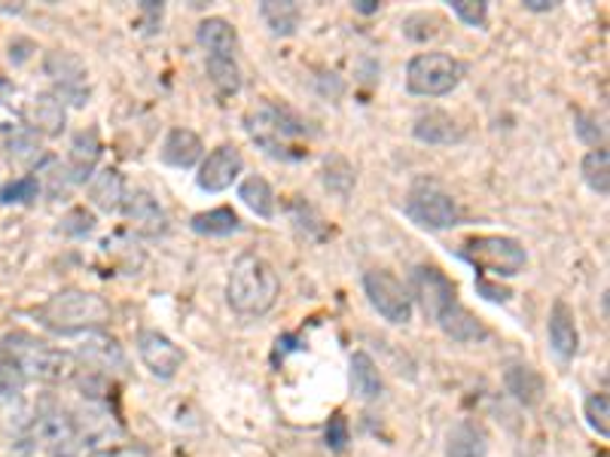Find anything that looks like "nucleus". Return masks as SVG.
Returning <instances> with one entry per match:
<instances>
[{
	"label": "nucleus",
	"mask_w": 610,
	"mask_h": 457,
	"mask_svg": "<svg viewBox=\"0 0 610 457\" xmlns=\"http://www.w3.org/2000/svg\"><path fill=\"white\" fill-rule=\"evenodd\" d=\"M281 293V281L269 263L257 254H242L232 263L230 281H226V302L232 311L244 317H263L275 309Z\"/></svg>",
	"instance_id": "1"
},
{
	"label": "nucleus",
	"mask_w": 610,
	"mask_h": 457,
	"mask_svg": "<svg viewBox=\"0 0 610 457\" xmlns=\"http://www.w3.org/2000/svg\"><path fill=\"white\" fill-rule=\"evenodd\" d=\"M586 412V421H589V427L598 433V436H610V400L608 393H592L584 405Z\"/></svg>",
	"instance_id": "34"
},
{
	"label": "nucleus",
	"mask_w": 610,
	"mask_h": 457,
	"mask_svg": "<svg viewBox=\"0 0 610 457\" xmlns=\"http://www.w3.org/2000/svg\"><path fill=\"white\" fill-rule=\"evenodd\" d=\"M546 333H550V348L556 354L562 364L574 360V354L580 348V333H577V317L565 299H556L553 309H550V323H546Z\"/></svg>",
	"instance_id": "14"
},
{
	"label": "nucleus",
	"mask_w": 610,
	"mask_h": 457,
	"mask_svg": "<svg viewBox=\"0 0 610 457\" xmlns=\"http://www.w3.org/2000/svg\"><path fill=\"white\" fill-rule=\"evenodd\" d=\"M407 214L421 228L440 232V228L458 226L462 211H458V202L440 183H434V180H419L415 187L409 189Z\"/></svg>",
	"instance_id": "6"
},
{
	"label": "nucleus",
	"mask_w": 610,
	"mask_h": 457,
	"mask_svg": "<svg viewBox=\"0 0 610 457\" xmlns=\"http://www.w3.org/2000/svg\"><path fill=\"white\" fill-rule=\"evenodd\" d=\"M34 439L41 443L43 452L53 457H80V433L74 424V415L62 412V409H46L43 415L34 421Z\"/></svg>",
	"instance_id": "9"
},
{
	"label": "nucleus",
	"mask_w": 610,
	"mask_h": 457,
	"mask_svg": "<svg viewBox=\"0 0 610 457\" xmlns=\"http://www.w3.org/2000/svg\"><path fill=\"white\" fill-rule=\"evenodd\" d=\"M503 384L513 393L515 403L529 405V409L543 403L546 381H543V376L534 366H510V369L503 372Z\"/></svg>",
	"instance_id": "21"
},
{
	"label": "nucleus",
	"mask_w": 610,
	"mask_h": 457,
	"mask_svg": "<svg viewBox=\"0 0 610 457\" xmlns=\"http://www.w3.org/2000/svg\"><path fill=\"white\" fill-rule=\"evenodd\" d=\"M89 199L96 208L101 211H122V202H125V180L117 168H101L98 175H92L89 180Z\"/></svg>",
	"instance_id": "25"
},
{
	"label": "nucleus",
	"mask_w": 610,
	"mask_h": 457,
	"mask_svg": "<svg viewBox=\"0 0 610 457\" xmlns=\"http://www.w3.org/2000/svg\"><path fill=\"white\" fill-rule=\"evenodd\" d=\"M202 137L196 135L192 129H171L165 137L159 159L171 168H192L196 161L202 159Z\"/></svg>",
	"instance_id": "20"
},
{
	"label": "nucleus",
	"mask_w": 610,
	"mask_h": 457,
	"mask_svg": "<svg viewBox=\"0 0 610 457\" xmlns=\"http://www.w3.org/2000/svg\"><path fill=\"white\" fill-rule=\"evenodd\" d=\"M462 259H467L479 271H491L498 278H513L525 269L529 254L522 244L515 238H507V235H476L462 244Z\"/></svg>",
	"instance_id": "4"
},
{
	"label": "nucleus",
	"mask_w": 610,
	"mask_h": 457,
	"mask_svg": "<svg viewBox=\"0 0 610 457\" xmlns=\"http://www.w3.org/2000/svg\"><path fill=\"white\" fill-rule=\"evenodd\" d=\"M577 135L584 137L586 144H592L596 149H605L608 129H605V122H598V116H592V113H577Z\"/></svg>",
	"instance_id": "38"
},
{
	"label": "nucleus",
	"mask_w": 610,
	"mask_h": 457,
	"mask_svg": "<svg viewBox=\"0 0 610 457\" xmlns=\"http://www.w3.org/2000/svg\"><path fill=\"white\" fill-rule=\"evenodd\" d=\"M46 74L58 82L65 98H74V104L86 101V68L77 55L53 53L46 58Z\"/></svg>",
	"instance_id": "16"
},
{
	"label": "nucleus",
	"mask_w": 610,
	"mask_h": 457,
	"mask_svg": "<svg viewBox=\"0 0 610 457\" xmlns=\"http://www.w3.org/2000/svg\"><path fill=\"white\" fill-rule=\"evenodd\" d=\"M244 168V159L239 147H232V144H220L218 149H211L208 153V159L202 161V168H199V187L204 192H223V189H230L239 175H242Z\"/></svg>",
	"instance_id": "11"
},
{
	"label": "nucleus",
	"mask_w": 610,
	"mask_h": 457,
	"mask_svg": "<svg viewBox=\"0 0 610 457\" xmlns=\"http://www.w3.org/2000/svg\"><path fill=\"white\" fill-rule=\"evenodd\" d=\"M22 384H25L22 366L15 364L10 350H3V354H0V397H15V393L22 390Z\"/></svg>",
	"instance_id": "36"
},
{
	"label": "nucleus",
	"mask_w": 610,
	"mask_h": 457,
	"mask_svg": "<svg viewBox=\"0 0 610 457\" xmlns=\"http://www.w3.org/2000/svg\"><path fill=\"white\" fill-rule=\"evenodd\" d=\"M82 354H86V360L89 364H98L101 369H122L125 366V357H122V348L117 338H108L101 336V333H89V345L82 348Z\"/></svg>",
	"instance_id": "30"
},
{
	"label": "nucleus",
	"mask_w": 610,
	"mask_h": 457,
	"mask_svg": "<svg viewBox=\"0 0 610 457\" xmlns=\"http://www.w3.org/2000/svg\"><path fill=\"white\" fill-rule=\"evenodd\" d=\"M259 19L269 25L271 34L290 37V34H297L302 10H299L293 0H263L259 3Z\"/></svg>",
	"instance_id": "26"
},
{
	"label": "nucleus",
	"mask_w": 610,
	"mask_h": 457,
	"mask_svg": "<svg viewBox=\"0 0 610 457\" xmlns=\"http://www.w3.org/2000/svg\"><path fill=\"white\" fill-rule=\"evenodd\" d=\"M324 187L336 192L340 199H348L354 187V168L342 156H326L324 161Z\"/></svg>",
	"instance_id": "33"
},
{
	"label": "nucleus",
	"mask_w": 610,
	"mask_h": 457,
	"mask_svg": "<svg viewBox=\"0 0 610 457\" xmlns=\"http://www.w3.org/2000/svg\"><path fill=\"white\" fill-rule=\"evenodd\" d=\"M62 232H65V235H74V238L92 235V232H96V216L89 214L86 208H74V211H68V216L62 220Z\"/></svg>",
	"instance_id": "39"
},
{
	"label": "nucleus",
	"mask_w": 610,
	"mask_h": 457,
	"mask_svg": "<svg viewBox=\"0 0 610 457\" xmlns=\"http://www.w3.org/2000/svg\"><path fill=\"white\" fill-rule=\"evenodd\" d=\"M41 321L55 333H92L110 321V305L89 290H62L43 305Z\"/></svg>",
	"instance_id": "2"
},
{
	"label": "nucleus",
	"mask_w": 610,
	"mask_h": 457,
	"mask_svg": "<svg viewBox=\"0 0 610 457\" xmlns=\"http://www.w3.org/2000/svg\"><path fill=\"white\" fill-rule=\"evenodd\" d=\"M239 199H242L251 211L263 220H271L275 216V189L266 177H247L242 187H239Z\"/></svg>",
	"instance_id": "29"
},
{
	"label": "nucleus",
	"mask_w": 610,
	"mask_h": 457,
	"mask_svg": "<svg viewBox=\"0 0 610 457\" xmlns=\"http://www.w3.org/2000/svg\"><path fill=\"white\" fill-rule=\"evenodd\" d=\"M412 135L419 137L421 144H434V147H446V144H458L464 137V129L448 116L446 110H424L412 125Z\"/></svg>",
	"instance_id": "18"
},
{
	"label": "nucleus",
	"mask_w": 610,
	"mask_h": 457,
	"mask_svg": "<svg viewBox=\"0 0 610 457\" xmlns=\"http://www.w3.org/2000/svg\"><path fill=\"white\" fill-rule=\"evenodd\" d=\"M98 457H149L144 448H137V445H113L108 452H101Z\"/></svg>",
	"instance_id": "43"
},
{
	"label": "nucleus",
	"mask_w": 610,
	"mask_h": 457,
	"mask_svg": "<svg viewBox=\"0 0 610 457\" xmlns=\"http://www.w3.org/2000/svg\"><path fill=\"white\" fill-rule=\"evenodd\" d=\"M354 10L364 15H373L379 13V3H376V0H354Z\"/></svg>",
	"instance_id": "45"
},
{
	"label": "nucleus",
	"mask_w": 610,
	"mask_h": 457,
	"mask_svg": "<svg viewBox=\"0 0 610 457\" xmlns=\"http://www.w3.org/2000/svg\"><path fill=\"white\" fill-rule=\"evenodd\" d=\"M244 129L254 137V144L263 147L275 159H299L293 141L306 135V122L297 120L287 108L259 104L244 116Z\"/></svg>",
	"instance_id": "3"
},
{
	"label": "nucleus",
	"mask_w": 610,
	"mask_h": 457,
	"mask_svg": "<svg viewBox=\"0 0 610 457\" xmlns=\"http://www.w3.org/2000/svg\"><path fill=\"white\" fill-rule=\"evenodd\" d=\"M98 156H101V141H98L96 129H86L80 135L74 137V147H70V180L74 183H86L92 180L96 171Z\"/></svg>",
	"instance_id": "23"
},
{
	"label": "nucleus",
	"mask_w": 610,
	"mask_h": 457,
	"mask_svg": "<svg viewBox=\"0 0 610 457\" xmlns=\"http://www.w3.org/2000/svg\"><path fill=\"white\" fill-rule=\"evenodd\" d=\"M208 77L218 86L220 94H235L242 89V68L235 58L226 55H208Z\"/></svg>",
	"instance_id": "31"
},
{
	"label": "nucleus",
	"mask_w": 610,
	"mask_h": 457,
	"mask_svg": "<svg viewBox=\"0 0 610 457\" xmlns=\"http://www.w3.org/2000/svg\"><path fill=\"white\" fill-rule=\"evenodd\" d=\"M488 433L476 421H458L446 436V457H486Z\"/></svg>",
	"instance_id": "22"
},
{
	"label": "nucleus",
	"mask_w": 610,
	"mask_h": 457,
	"mask_svg": "<svg viewBox=\"0 0 610 457\" xmlns=\"http://www.w3.org/2000/svg\"><path fill=\"white\" fill-rule=\"evenodd\" d=\"M192 232L196 235H208V238H226L232 232H239V214L232 208H211L202 214L192 216Z\"/></svg>",
	"instance_id": "28"
},
{
	"label": "nucleus",
	"mask_w": 610,
	"mask_h": 457,
	"mask_svg": "<svg viewBox=\"0 0 610 457\" xmlns=\"http://www.w3.org/2000/svg\"><path fill=\"white\" fill-rule=\"evenodd\" d=\"M434 323L448 338H455V342H483V338L488 336L483 321H479L470 309H464L462 299H455L452 305H446V309L440 311L434 317Z\"/></svg>",
	"instance_id": "17"
},
{
	"label": "nucleus",
	"mask_w": 610,
	"mask_h": 457,
	"mask_svg": "<svg viewBox=\"0 0 610 457\" xmlns=\"http://www.w3.org/2000/svg\"><path fill=\"white\" fill-rule=\"evenodd\" d=\"M522 7H525V10H531V13H546V10H553L556 3H553V0H525Z\"/></svg>",
	"instance_id": "44"
},
{
	"label": "nucleus",
	"mask_w": 610,
	"mask_h": 457,
	"mask_svg": "<svg viewBox=\"0 0 610 457\" xmlns=\"http://www.w3.org/2000/svg\"><path fill=\"white\" fill-rule=\"evenodd\" d=\"M65 101L58 94H34L27 101L25 120L31 132H43V135H58L65 129Z\"/></svg>",
	"instance_id": "19"
},
{
	"label": "nucleus",
	"mask_w": 610,
	"mask_h": 457,
	"mask_svg": "<svg viewBox=\"0 0 610 457\" xmlns=\"http://www.w3.org/2000/svg\"><path fill=\"white\" fill-rule=\"evenodd\" d=\"M122 211H125V216L132 220V226H135L141 235H163L165 228H168V216H165L163 204L156 202L149 192H144V189L125 192Z\"/></svg>",
	"instance_id": "15"
},
{
	"label": "nucleus",
	"mask_w": 610,
	"mask_h": 457,
	"mask_svg": "<svg viewBox=\"0 0 610 457\" xmlns=\"http://www.w3.org/2000/svg\"><path fill=\"white\" fill-rule=\"evenodd\" d=\"M37 196H41L37 177H19V180L0 189V202L3 204H31Z\"/></svg>",
	"instance_id": "35"
},
{
	"label": "nucleus",
	"mask_w": 610,
	"mask_h": 457,
	"mask_svg": "<svg viewBox=\"0 0 610 457\" xmlns=\"http://www.w3.org/2000/svg\"><path fill=\"white\" fill-rule=\"evenodd\" d=\"M22 345H13L10 342V354L13 360L22 366L25 378H41V381H68L74 372H77V364L74 357L65 354V350L49 348L43 342H31V338H15Z\"/></svg>",
	"instance_id": "7"
},
{
	"label": "nucleus",
	"mask_w": 610,
	"mask_h": 457,
	"mask_svg": "<svg viewBox=\"0 0 610 457\" xmlns=\"http://www.w3.org/2000/svg\"><path fill=\"white\" fill-rule=\"evenodd\" d=\"M10 94H13V86H10V80H3V77H0V101H7Z\"/></svg>",
	"instance_id": "46"
},
{
	"label": "nucleus",
	"mask_w": 610,
	"mask_h": 457,
	"mask_svg": "<svg viewBox=\"0 0 610 457\" xmlns=\"http://www.w3.org/2000/svg\"><path fill=\"white\" fill-rule=\"evenodd\" d=\"M412 281H415V293L421 299V309L424 314L434 321L440 311L452 305L455 299H458V290H455V283L448 281L443 271L436 269V266H419L415 275H412Z\"/></svg>",
	"instance_id": "13"
},
{
	"label": "nucleus",
	"mask_w": 610,
	"mask_h": 457,
	"mask_svg": "<svg viewBox=\"0 0 610 457\" xmlns=\"http://www.w3.org/2000/svg\"><path fill=\"white\" fill-rule=\"evenodd\" d=\"M452 13L458 15L464 25L486 27L488 3L486 0H452Z\"/></svg>",
	"instance_id": "37"
},
{
	"label": "nucleus",
	"mask_w": 610,
	"mask_h": 457,
	"mask_svg": "<svg viewBox=\"0 0 610 457\" xmlns=\"http://www.w3.org/2000/svg\"><path fill=\"white\" fill-rule=\"evenodd\" d=\"M196 41L202 43V49H208V55H226V58H235L239 53V34L235 27L226 22V19H204L202 25L196 27Z\"/></svg>",
	"instance_id": "24"
},
{
	"label": "nucleus",
	"mask_w": 610,
	"mask_h": 457,
	"mask_svg": "<svg viewBox=\"0 0 610 457\" xmlns=\"http://www.w3.org/2000/svg\"><path fill=\"white\" fill-rule=\"evenodd\" d=\"M352 390L361 400H379L381 390H385L379 366L366 350H357L352 357Z\"/></svg>",
	"instance_id": "27"
},
{
	"label": "nucleus",
	"mask_w": 610,
	"mask_h": 457,
	"mask_svg": "<svg viewBox=\"0 0 610 457\" xmlns=\"http://www.w3.org/2000/svg\"><path fill=\"white\" fill-rule=\"evenodd\" d=\"M580 171H584V180L586 187L598 192L601 199L610 192V156L608 149H589L586 153L584 165H580Z\"/></svg>",
	"instance_id": "32"
},
{
	"label": "nucleus",
	"mask_w": 610,
	"mask_h": 457,
	"mask_svg": "<svg viewBox=\"0 0 610 457\" xmlns=\"http://www.w3.org/2000/svg\"><path fill=\"white\" fill-rule=\"evenodd\" d=\"M464 77V65L448 53H421L409 62L407 89L421 98L448 94Z\"/></svg>",
	"instance_id": "5"
},
{
	"label": "nucleus",
	"mask_w": 610,
	"mask_h": 457,
	"mask_svg": "<svg viewBox=\"0 0 610 457\" xmlns=\"http://www.w3.org/2000/svg\"><path fill=\"white\" fill-rule=\"evenodd\" d=\"M476 293L483 299H488V302H510L513 299V290H507V287H501V283H491L488 278H476Z\"/></svg>",
	"instance_id": "42"
},
{
	"label": "nucleus",
	"mask_w": 610,
	"mask_h": 457,
	"mask_svg": "<svg viewBox=\"0 0 610 457\" xmlns=\"http://www.w3.org/2000/svg\"><path fill=\"white\" fill-rule=\"evenodd\" d=\"M324 439H326V445L333 448V452H342L345 445L352 443V431H348V417H345V415H333V417H330V424H326V431H324Z\"/></svg>",
	"instance_id": "40"
},
{
	"label": "nucleus",
	"mask_w": 610,
	"mask_h": 457,
	"mask_svg": "<svg viewBox=\"0 0 610 457\" xmlns=\"http://www.w3.org/2000/svg\"><path fill=\"white\" fill-rule=\"evenodd\" d=\"M34 149H41L37 147V137H34V132H22V135L10 141V156H15L19 161L37 159V153H34Z\"/></svg>",
	"instance_id": "41"
},
{
	"label": "nucleus",
	"mask_w": 610,
	"mask_h": 457,
	"mask_svg": "<svg viewBox=\"0 0 610 457\" xmlns=\"http://www.w3.org/2000/svg\"><path fill=\"white\" fill-rule=\"evenodd\" d=\"M137 354H141V364L163 381L175 378L184 369V350L159 330H141L137 333Z\"/></svg>",
	"instance_id": "10"
},
{
	"label": "nucleus",
	"mask_w": 610,
	"mask_h": 457,
	"mask_svg": "<svg viewBox=\"0 0 610 457\" xmlns=\"http://www.w3.org/2000/svg\"><path fill=\"white\" fill-rule=\"evenodd\" d=\"M364 290L369 305L379 311L388 323L412 321V297L403 287V281L385 269H373L364 275Z\"/></svg>",
	"instance_id": "8"
},
{
	"label": "nucleus",
	"mask_w": 610,
	"mask_h": 457,
	"mask_svg": "<svg viewBox=\"0 0 610 457\" xmlns=\"http://www.w3.org/2000/svg\"><path fill=\"white\" fill-rule=\"evenodd\" d=\"M74 424H77L80 445L86 455H89V452H108L110 443L122 433L117 417L110 415L108 409L98 403H89L86 409H80V415L74 417Z\"/></svg>",
	"instance_id": "12"
}]
</instances>
